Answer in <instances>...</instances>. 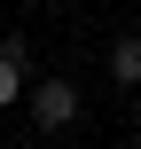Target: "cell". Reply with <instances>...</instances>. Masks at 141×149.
Instances as JSON below:
<instances>
[{
	"label": "cell",
	"mask_w": 141,
	"mask_h": 149,
	"mask_svg": "<svg viewBox=\"0 0 141 149\" xmlns=\"http://www.w3.org/2000/svg\"><path fill=\"white\" fill-rule=\"evenodd\" d=\"M31 134H63V126H78V86L71 79H31Z\"/></svg>",
	"instance_id": "obj_1"
},
{
	"label": "cell",
	"mask_w": 141,
	"mask_h": 149,
	"mask_svg": "<svg viewBox=\"0 0 141 149\" xmlns=\"http://www.w3.org/2000/svg\"><path fill=\"white\" fill-rule=\"evenodd\" d=\"M110 79L141 94V31H118V39H110Z\"/></svg>",
	"instance_id": "obj_2"
},
{
	"label": "cell",
	"mask_w": 141,
	"mask_h": 149,
	"mask_svg": "<svg viewBox=\"0 0 141 149\" xmlns=\"http://www.w3.org/2000/svg\"><path fill=\"white\" fill-rule=\"evenodd\" d=\"M16 102H31V71L24 63H0V110H16Z\"/></svg>",
	"instance_id": "obj_3"
},
{
	"label": "cell",
	"mask_w": 141,
	"mask_h": 149,
	"mask_svg": "<svg viewBox=\"0 0 141 149\" xmlns=\"http://www.w3.org/2000/svg\"><path fill=\"white\" fill-rule=\"evenodd\" d=\"M0 63H24V71H31V39H24V31H0Z\"/></svg>",
	"instance_id": "obj_4"
},
{
	"label": "cell",
	"mask_w": 141,
	"mask_h": 149,
	"mask_svg": "<svg viewBox=\"0 0 141 149\" xmlns=\"http://www.w3.org/2000/svg\"><path fill=\"white\" fill-rule=\"evenodd\" d=\"M133 126H141V94H133Z\"/></svg>",
	"instance_id": "obj_5"
}]
</instances>
